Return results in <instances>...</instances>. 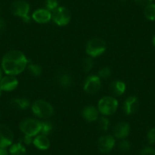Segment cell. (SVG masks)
Here are the masks:
<instances>
[{"instance_id": "e575fe53", "label": "cell", "mask_w": 155, "mask_h": 155, "mask_svg": "<svg viewBox=\"0 0 155 155\" xmlns=\"http://www.w3.org/2000/svg\"><path fill=\"white\" fill-rule=\"evenodd\" d=\"M2 68H0V80H1V78H2Z\"/></svg>"}, {"instance_id": "8992f818", "label": "cell", "mask_w": 155, "mask_h": 155, "mask_svg": "<svg viewBox=\"0 0 155 155\" xmlns=\"http://www.w3.org/2000/svg\"><path fill=\"white\" fill-rule=\"evenodd\" d=\"M118 101L113 97H104L98 102V110L105 116L113 114L118 108Z\"/></svg>"}, {"instance_id": "d6986e66", "label": "cell", "mask_w": 155, "mask_h": 155, "mask_svg": "<svg viewBox=\"0 0 155 155\" xmlns=\"http://www.w3.org/2000/svg\"><path fill=\"white\" fill-rule=\"evenodd\" d=\"M73 81H73L72 75H71L69 73H62L58 77V82L62 87L65 88L71 87L73 84Z\"/></svg>"}, {"instance_id": "d590c367", "label": "cell", "mask_w": 155, "mask_h": 155, "mask_svg": "<svg viewBox=\"0 0 155 155\" xmlns=\"http://www.w3.org/2000/svg\"><path fill=\"white\" fill-rule=\"evenodd\" d=\"M152 43H153V45L155 47V36L153 37V39H152Z\"/></svg>"}, {"instance_id": "5b68a950", "label": "cell", "mask_w": 155, "mask_h": 155, "mask_svg": "<svg viewBox=\"0 0 155 155\" xmlns=\"http://www.w3.org/2000/svg\"><path fill=\"white\" fill-rule=\"evenodd\" d=\"M19 128L25 135L31 137L35 136L41 132V122L35 119H25L23 121L21 122Z\"/></svg>"}, {"instance_id": "8d00e7d4", "label": "cell", "mask_w": 155, "mask_h": 155, "mask_svg": "<svg viewBox=\"0 0 155 155\" xmlns=\"http://www.w3.org/2000/svg\"><path fill=\"white\" fill-rule=\"evenodd\" d=\"M2 91L1 90V88H0V96H1V95H2Z\"/></svg>"}, {"instance_id": "44dd1931", "label": "cell", "mask_w": 155, "mask_h": 155, "mask_svg": "<svg viewBox=\"0 0 155 155\" xmlns=\"http://www.w3.org/2000/svg\"><path fill=\"white\" fill-rule=\"evenodd\" d=\"M27 69H28V72L33 76H40L42 73V68L39 65L35 63H32V62H28V65H27Z\"/></svg>"}, {"instance_id": "e0dca14e", "label": "cell", "mask_w": 155, "mask_h": 155, "mask_svg": "<svg viewBox=\"0 0 155 155\" xmlns=\"http://www.w3.org/2000/svg\"><path fill=\"white\" fill-rule=\"evenodd\" d=\"M126 88V84L123 81H119V80L113 81L110 84V90L112 93L116 96H121L122 94H123Z\"/></svg>"}, {"instance_id": "8fae6325", "label": "cell", "mask_w": 155, "mask_h": 155, "mask_svg": "<svg viewBox=\"0 0 155 155\" xmlns=\"http://www.w3.org/2000/svg\"><path fill=\"white\" fill-rule=\"evenodd\" d=\"M18 85V81L13 75L6 74L0 80V88L2 91H14Z\"/></svg>"}, {"instance_id": "ba28073f", "label": "cell", "mask_w": 155, "mask_h": 155, "mask_svg": "<svg viewBox=\"0 0 155 155\" xmlns=\"http://www.w3.org/2000/svg\"><path fill=\"white\" fill-rule=\"evenodd\" d=\"M101 87V80L98 75H90L84 80V90L89 94L97 93Z\"/></svg>"}, {"instance_id": "f546056e", "label": "cell", "mask_w": 155, "mask_h": 155, "mask_svg": "<svg viewBox=\"0 0 155 155\" xmlns=\"http://www.w3.org/2000/svg\"><path fill=\"white\" fill-rule=\"evenodd\" d=\"M140 155H155V149L152 147H145L141 150Z\"/></svg>"}, {"instance_id": "74e56055", "label": "cell", "mask_w": 155, "mask_h": 155, "mask_svg": "<svg viewBox=\"0 0 155 155\" xmlns=\"http://www.w3.org/2000/svg\"><path fill=\"white\" fill-rule=\"evenodd\" d=\"M0 13H1V7H0Z\"/></svg>"}, {"instance_id": "836d02e7", "label": "cell", "mask_w": 155, "mask_h": 155, "mask_svg": "<svg viewBox=\"0 0 155 155\" xmlns=\"http://www.w3.org/2000/svg\"><path fill=\"white\" fill-rule=\"evenodd\" d=\"M0 155H10L9 153L5 149L0 148Z\"/></svg>"}, {"instance_id": "1f68e13d", "label": "cell", "mask_w": 155, "mask_h": 155, "mask_svg": "<svg viewBox=\"0 0 155 155\" xmlns=\"http://www.w3.org/2000/svg\"><path fill=\"white\" fill-rule=\"evenodd\" d=\"M33 138L31 136H29V135H25V136L24 137V143H25V144H27V145H29V144H31V143L33 142Z\"/></svg>"}, {"instance_id": "9c48e42d", "label": "cell", "mask_w": 155, "mask_h": 155, "mask_svg": "<svg viewBox=\"0 0 155 155\" xmlns=\"http://www.w3.org/2000/svg\"><path fill=\"white\" fill-rule=\"evenodd\" d=\"M14 134L7 126L0 124V148L5 149L12 144Z\"/></svg>"}, {"instance_id": "4fadbf2b", "label": "cell", "mask_w": 155, "mask_h": 155, "mask_svg": "<svg viewBox=\"0 0 155 155\" xmlns=\"http://www.w3.org/2000/svg\"><path fill=\"white\" fill-rule=\"evenodd\" d=\"M139 102L136 97L131 96L126 100L123 105V110L124 112L128 115L132 114L135 113L138 109Z\"/></svg>"}, {"instance_id": "484cf974", "label": "cell", "mask_w": 155, "mask_h": 155, "mask_svg": "<svg viewBox=\"0 0 155 155\" xmlns=\"http://www.w3.org/2000/svg\"><path fill=\"white\" fill-rule=\"evenodd\" d=\"M99 126L100 129L103 131H107L110 127V122L109 120L104 116L101 117L99 120Z\"/></svg>"}, {"instance_id": "ffe728a7", "label": "cell", "mask_w": 155, "mask_h": 155, "mask_svg": "<svg viewBox=\"0 0 155 155\" xmlns=\"http://www.w3.org/2000/svg\"><path fill=\"white\" fill-rule=\"evenodd\" d=\"M8 153L10 155H27V150L21 143H16L12 144Z\"/></svg>"}, {"instance_id": "4dcf8cb0", "label": "cell", "mask_w": 155, "mask_h": 155, "mask_svg": "<svg viewBox=\"0 0 155 155\" xmlns=\"http://www.w3.org/2000/svg\"><path fill=\"white\" fill-rule=\"evenodd\" d=\"M135 2L138 5H141V6L146 7L147 5L151 4L152 2H153V0H135Z\"/></svg>"}, {"instance_id": "7402d4cb", "label": "cell", "mask_w": 155, "mask_h": 155, "mask_svg": "<svg viewBox=\"0 0 155 155\" xmlns=\"http://www.w3.org/2000/svg\"><path fill=\"white\" fill-rule=\"evenodd\" d=\"M144 16L150 21H155V4H150L144 8Z\"/></svg>"}, {"instance_id": "52a82bcc", "label": "cell", "mask_w": 155, "mask_h": 155, "mask_svg": "<svg viewBox=\"0 0 155 155\" xmlns=\"http://www.w3.org/2000/svg\"><path fill=\"white\" fill-rule=\"evenodd\" d=\"M52 19L59 26H65L71 21V14L67 8L59 6L52 13Z\"/></svg>"}, {"instance_id": "277c9868", "label": "cell", "mask_w": 155, "mask_h": 155, "mask_svg": "<svg viewBox=\"0 0 155 155\" xmlns=\"http://www.w3.org/2000/svg\"><path fill=\"white\" fill-rule=\"evenodd\" d=\"M107 49L105 41L101 38H93L87 42L86 45V52L91 57H97L102 55Z\"/></svg>"}, {"instance_id": "3957f363", "label": "cell", "mask_w": 155, "mask_h": 155, "mask_svg": "<svg viewBox=\"0 0 155 155\" xmlns=\"http://www.w3.org/2000/svg\"><path fill=\"white\" fill-rule=\"evenodd\" d=\"M11 12L15 16L20 17L25 23H28L31 18L28 15L30 12V5L24 0H18L11 5Z\"/></svg>"}, {"instance_id": "9a60e30c", "label": "cell", "mask_w": 155, "mask_h": 155, "mask_svg": "<svg viewBox=\"0 0 155 155\" xmlns=\"http://www.w3.org/2000/svg\"><path fill=\"white\" fill-rule=\"evenodd\" d=\"M84 118L88 122H94L98 119L99 112L98 110L94 106H87L84 107L82 111Z\"/></svg>"}, {"instance_id": "2e32d148", "label": "cell", "mask_w": 155, "mask_h": 155, "mask_svg": "<svg viewBox=\"0 0 155 155\" xmlns=\"http://www.w3.org/2000/svg\"><path fill=\"white\" fill-rule=\"evenodd\" d=\"M34 146L40 150H47L50 147V141L45 135H37L33 141Z\"/></svg>"}, {"instance_id": "83f0119b", "label": "cell", "mask_w": 155, "mask_h": 155, "mask_svg": "<svg viewBox=\"0 0 155 155\" xmlns=\"http://www.w3.org/2000/svg\"><path fill=\"white\" fill-rule=\"evenodd\" d=\"M131 143L128 140H123L118 144L119 149L123 151H127L131 149Z\"/></svg>"}, {"instance_id": "cb8c5ba5", "label": "cell", "mask_w": 155, "mask_h": 155, "mask_svg": "<svg viewBox=\"0 0 155 155\" xmlns=\"http://www.w3.org/2000/svg\"><path fill=\"white\" fill-rule=\"evenodd\" d=\"M45 6L47 10L53 12L59 7V2L58 0H46Z\"/></svg>"}, {"instance_id": "f1b7e54d", "label": "cell", "mask_w": 155, "mask_h": 155, "mask_svg": "<svg viewBox=\"0 0 155 155\" xmlns=\"http://www.w3.org/2000/svg\"><path fill=\"white\" fill-rule=\"evenodd\" d=\"M147 142L150 144H155V128H151L147 135Z\"/></svg>"}, {"instance_id": "d6a6232c", "label": "cell", "mask_w": 155, "mask_h": 155, "mask_svg": "<svg viewBox=\"0 0 155 155\" xmlns=\"http://www.w3.org/2000/svg\"><path fill=\"white\" fill-rule=\"evenodd\" d=\"M6 28V22L4 19L0 18V33L3 32Z\"/></svg>"}, {"instance_id": "7a4b0ae2", "label": "cell", "mask_w": 155, "mask_h": 155, "mask_svg": "<svg viewBox=\"0 0 155 155\" xmlns=\"http://www.w3.org/2000/svg\"><path fill=\"white\" fill-rule=\"evenodd\" d=\"M32 111L35 116L42 119H48L54 113L53 106L43 100H38L32 104Z\"/></svg>"}, {"instance_id": "f35d334b", "label": "cell", "mask_w": 155, "mask_h": 155, "mask_svg": "<svg viewBox=\"0 0 155 155\" xmlns=\"http://www.w3.org/2000/svg\"><path fill=\"white\" fill-rule=\"evenodd\" d=\"M122 1H126V0H122Z\"/></svg>"}, {"instance_id": "5bb4252c", "label": "cell", "mask_w": 155, "mask_h": 155, "mask_svg": "<svg viewBox=\"0 0 155 155\" xmlns=\"http://www.w3.org/2000/svg\"><path fill=\"white\" fill-rule=\"evenodd\" d=\"M130 132V126L127 123H120L115 126L113 129L114 136L120 139H123L129 135Z\"/></svg>"}, {"instance_id": "4316f807", "label": "cell", "mask_w": 155, "mask_h": 155, "mask_svg": "<svg viewBox=\"0 0 155 155\" xmlns=\"http://www.w3.org/2000/svg\"><path fill=\"white\" fill-rule=\"evenodd\" d=\"M111 68L110 67H104L102 69H101L98 72V76L101 78H107L111 75Z\"/></svg>"}, {"instance_id": "7c38bea8", "label": "cell", "mask_w": 155, "mask_h": 155, "mask_svg": "<svg viewBox=\"0 0 155 155\" xmlns=\"http://www.w3.org/2000/svg\"><path fill=\"white\" fill-rule=\"evenodd\" d=\"M32 18L37 23L45 24L51 20L52 14L47 8H39L33 13Z\"/></svg>"}, {"instance_id": "d4e9b609", "label": "cell", "mask_w": 155, "mask_h": 155, "mask_svg": "<svg viewBox=\"0 0 155 155\" xmlns=\"http://www.w3.org/2000/svg\"><path fill=\"white\" fill-rule=\"evenodd\" d=\"M94 65V61L91 57H87L83 61V69L85 71V72H88L91 70Z\"/></svg>"}, {"instance_id": "30bf717a", "label": "cell", "mask_w": 155, "mask_h": 155, "mask_svg": "<svg viewBox=\"0 0 155 155\" xmlns=\"http://www.w3.org/2000/svg\"><path fill=\"white\" fill-rule=\"evenodd\" d=\"M116 144V140L112 135H104L98 140V148L103 153H107L111 151Z\"/></svg>"}, {"instance_id": "603a6c76", "label": "cell", "mask_w": 155, "mask_h": 155, "mask_svg": "<svg viewBox=\"0 0 155 155\" xmlns=\"http://www.w3.org/2000/svg\"><path fill=\"white\" fill-rule=\"evenodd\" d=\"M53 129V125L49 122H41V132L42 135H48L52 132Z\"/></svg>"}, {"instance_id": "ac0fdd59", "label": "cell", "mask_w": 155, "mask_h": 155, "mask_svg": "<svg viewBox=\"0 0 155 155\" xmlns=\"http://www.w3.org/2000/svg\"><path fill=\"white\" fill-rule=\"evenodd\" d=\"M10 104L13 107L18 110H27L30 107L29 100L26 98H15L10 101Z\"/></svg>"}, {"instance_id": "6da1fadb", "label": "cell", "mask_w": 155, "mask_h": 155, "mask_svg": "<svg viewBox=\"0 0 155 155\" xmlns=\"http://www.w3.org/2000/svg\"><path fill=\"white\" fill-rule=\"evenodd\" d=\"M28 60L19 50H11L3 56L1 62L2 69L8 75H18L26 68Z\"/></svg>"}]
</instances>
